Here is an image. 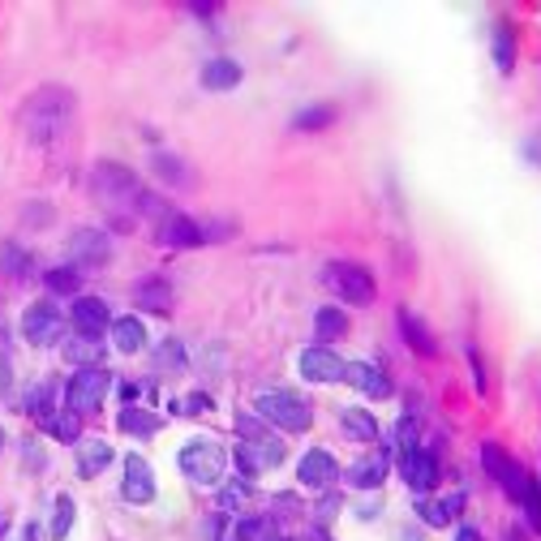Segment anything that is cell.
Wrapping results in <instances>:
<instances>
[{
    "label": "cell",
    "instance_id": "e0dca14e",
    "mask_svg": "<svg viewBox=\"0 0 541 541\" xmlns=\"http://www.w3.org/2000/svg\"><path fill=\"white\" fill-rule=\"evenodd\" d=\"M297 477H301V486L323 490V486H331V481L340 477V464H335V455H331V451H306V460H301Z\"/></svg>",
    "mask_w": 541,
    "mask_h": 541
},
{
    "label": "cell",
    "instance_id": "4fadbf2b",
    "mask_svg": "<svg viewBox=\"0 0 541 541\" xmlns=\"http://www.w3.org/2000/svg\"><path fill=\"white\" fill-rule=\"evenodd\" d=\"M121 494H125V503H133V507H146L151 499H155V472H151V464H146L142 455H129L125 460Z\"/></svg>",
    "mask_w": 541,
    "mask_h": 541
},
{
    "label": "cell",
    "instance_id": "9c48e42d",
    "mask_svg": "<svg viewBox=\"0 0 541 541\" xmlns=\"http://www.w3.org/2000/svg\"><path fill=\"white\" fill-rule=\"evenodd\" d=\"M73 267H108L112 262V236L104 228H78L69 236Z\"/></svg>",
    "mask_w": 541,
    "mask_h": 541
},
{
    "label": "cell",
    "instance_id": "d4e9b609",
    "mask_svg": "<svg viewBox=\"0 0 541 541\" xmlns=\"http://www.w3.org/2000/svg\"><path fill=\"white\" fill-rule=\"evenodd\" d=\"M65 361L82 365V370H90V365H104V344L73 331V340H65Z\"/></svg>",
    "mask_w": 541,
    "mask_h": 541
},
{
    "label": "cell",
    "instance_id": "1f68e13d",
    "mask_svg": "<svg viewBox=\"0 0 541 541\" xmlns=\"http://www.w3.org/2000/svg\"><path fill=\"white\" fill-rule=\"evenodd\" d=\"M494 65H499V73H511V65H516V39L507 26L494 31Z\"/></svg>",
    "mask_w": 541,
    "mask_h": 541
},
{
    "label": "cell",
    "instance_id": "7dc6e473",
    "mask_svg": "<svg viewBox=\"0 0 541 541\" xmlns=\"http://www.w3.org/2000/svg\"><path fill=\"white\" fill-rule=\"evenodd\" d=\"M0 533H5V516H0Z\"/></svg>",
    "mask_w": 541,
    "mask_h": 541
},
{
    "label": "cell",
    "instance_id": "ba28073f",
    "mask_svg": "<svg viewBox=\"0 0 541 541\" xmlns=\"http://www.w3.org/2000/svg\"><path fill=\"white\" fill-rule=\"evenodd\" d=\"M22 335L26 344H35V348H52L60 335H65V318H60V309L48 306V301H39L22 314Z\"/></svg>",
    "mask_w": 541,
    "mask_h": 541
},
{
    "label": "cell",
    "instance_id": "f6af8a7d",
    "mask_svg": "<svg viewBox=\"0 0 541 541\" xmlns=\"http://www.w3.org/2000/svg\"><path fill=\"white\" fill-rule=\"evenodd\" d=\"M267 541H292V537H267Z\"/></svg>",
    "mask_w": 541,
    "mask_h": 541
},
{
    "label": "cell",
    "instance_id": "3957f363",
    "mask_svg": "<svg viewBox=\"0 0 541 541\" xmlns=\"http://www.w3.org/2000/svg\"><path fill=\"white\" fill-rule=\"evenodd\" d=\"M224 469H228V451L219 447L215 438H194L180 447V472L198 486H219L224 481Z\"/></svg>",
    "mask_w": 541,
    "mask_h": 541
},
{
    "label": "cell",
    "instance_id": "f35d334b",
    "mask_svg": "<svg viewBox=\"0 0 541 541\" xmlns=\"http://www.w3.org/2000/svg\"><path fill=\"white\" fill-rule=\"evenodd\" d=\"M180 408H185V413H189V417H198V413H211V396H202V391H198V396H189V399H185V404H180Z\"/></svg>",
    "mask_w": 541,
    "mask_h": 541
},
{
    "label": "cell",
    "instance_id": "836d02e7",
    "mask_svg": "<svg viewBox=\"0 0 541 541\" xmlns=\"http://www.w3.org/2000/svg\"><path fill=\"white\" fill-rule=\"evenodd\" d=\"M69 528H73V499H69V494H56V503H52V537L65 541Z\"/></svg>",
    "mask_w": 541,
    "mask_h": 541
},
{
    "label": "cell",
    "instance_id": "8fae6325",
    "mask_svg": "<svg viewBox=\"0 0 541 541\" xmlns=\"http://www.w3.org/2000/svg\"><path fill=\"white\" fill-rule=\"evenodd\" d=\"M69 323L78 335H90V340H99L104 331H112V314H108V301H99V297H78L69 309Z\"/></svg>",
    "mask_w": 541,
    "mask_h": 541
},
{
    "label": "cell",
    "instance_id": "f1b7e54d",
    "mask_svg": "<svg viewBox=\"0 0 541 541\" xmlns=\"http://www.w3.org/2000/svg\"><path fill=\"white\" fill-rule=\"evenodd\" d=\"M43 284H48V292H52V297H78V289H82V275H78V267H52L48 275H43Z\"/></svg>",
    "mask_w": 541,
    "mask_h": 541
},
{
    "label": "cell",
    "instance_id": "ab89813d",
    "mask_svg": "<svg viewBox=\"0 0 541 541\" xmlns=\"http://www.w3.org/2000/svg\"><path fill=\"white\" fill-rule=\"evenodd\" d=\"M340 507V499H323V507H318V520H331V511Z\"/></svg>",
    "mask_w": 541,
    "mask_h": 541
},
{
    "label": "cell",
    "instance_id": "e575fe53",
    "mask_svg": "<svg viewBox=\"0 0 541 541\" xmlns=\"http://www.w3.org/2000/svg\"><path fill=\"white\" fill-rule=\"evenodd\" d=\"M48 430H52V438H60V443H82V421H78V413L52 417Z\"/></svg>",
    "mask_w": 541,
    "mask_h": 541
},
{
    "label": "cell",
    "instance_id": "5b68a950",
    "mask_svg": "<svg viewBox=\"0 0 541 541\" xmlns=\"http://www.w3.org/2000/svg\"><path fill=\"white\" fill-rule=\"evenodd\" d=\"M323 280L344 306H370V301H374V275L361 267V262H326Z\"/></svg>",
    "mask_w": 541,
    "mask_h": 541
},
{
    "label": "cell",
    "instance_id": "8992f818",
    "mask_svg": "<svg viewBox=\"0 0 541 541\" xmlns=\"http://www.w3.org/2000/svg\"><path fill=\"white\" fill-rule=\"evenodd\" d=\"M481 464H486V472L499 481V490H503L507 499L520 507H524V499L533 494V486H537V481H528V472H524L499 443H486V447H481Z\"/></svg>",
    "mask_w": 541,
    "mask_h": 541
},
{
    "label": "cell",
    "instance_id": "7bdbcfd3",
    "mask_svg": "<svg viewBox=\"0 0 541 541\" xmlns=\"http://www.w3.org/2000/svg\"><path fill=\"white\" fill-rule=\"evenodd\" d=\"M14 541H39V533H35V524H26V528H22V533H18V537H14Z\"/></svg>",
    "mask_w": 541,
    "mask_h": 541
},
{
    "label": "cell",
    "instance_id": "52a82bcc",
    "mask_svg": "<svg viewBox=\"0 0 541 541\" xmlns=\"http://www.w3.org/2000/svg\"><path fill=\"white\" fill-rule=\"evenodd\" d=\"M112 387V374L104 370V365H90V370H78L69 379V387H65V408L78 417L87 413H99V404H104V396H108Z\"/></svg>",
    "mask_w": 541,
    "mask_h": 541
},
{
    "label": "cell",
    "instance_id": "ac0fdd59",
    "mask_svg": "<svg viewBox=\"0 0 541 541\" xmlns=\"http://www.w3.org/2000/svg\"><path fill=\"white\" fill-rule=\"evenodd\" d=\"M133 301H138V309H146V314H168V309H172V284H168L163 275H146V280H138V289H133Z\"/></svg>",
    "mask_w": 541,
    "mask_h": 541
},
{
    "label": "cell",
    "instance_id": "4dcf8cb0",
    "mask_svg": "<svg viewBox=\"0 0 541 541\" xmlns=\"http://www.w3.org/2000/svg\"><path fill=\"white\" fill-rule=\"evenodd\" d=\"M331 121H335V108H331V104H314V108H306V112H297V116H292V129L314 133V129H326Z\"/></svg>",
    "mask_w": 541,
    "mask_h": 541
},
{
    "label": "cell",
    "instance_id": "9a60e30c",
    "mask_svg": "<svg viewBox=\"0 0 541 541\" xmlns=\"http://www.w3.org/2000/svg\"><path fill=\"white\" fill-rule=\"evenodd\" d=\"M344 382H353L361 396H370V399L391 396V379L382 374L374 361H348V365H344Z\"/></svg>",
    "mask_w": 541,
    "mask_h": 541
},
{
    "label": "cell",
    "instance_id": "484cf974",
    "mask_svg": "<svg viewBox=\"0 0 541 541\" xmlns=\"http://www.w3.org/2000/svg\"><path fill=\"white\" fill-rule=\"evenodd\" d=\"M116 426L125 434H133V438H151V434L163 426V417L160 413H146V408H138V404H129L125 413L116 417Z\"/></svg>",
    "mask_w": 541,
    "mask_h": 541
},
{
    "label": "cell",
    "instance_id": "7a4b0ae2",
    "mask_svg": "<svg viewBox=\"0 0 541 541\" xmlns=\"http://www.w3.org/2000/svg\"><path fill=\"white\" fill-rule=\"evenodd\" d=\"M90 194L104 202L112 215H121V211H138L142 185H138V177H133V168L112 163V160H99L95 168H90Z\"/></svg>",
    "mask_w": 541,
    "mask_h": 541
},
{
    "label": "cell",
    "instance_id": "30bf717a",
    "mask_svg": "<svg viewBox=\"0 0 541 541\" xmlns=\"http://www.w3.org/2000/svg\"><path fill=\"white\" fill-rule=\"evenodd\" d=\"M236 464H241V472H245V477H258V472L275 469V464H284V443H280L275 434L258 438V443H241V447H236Z\"/></svg>",
    "mask_w": 541,
    "mask_h": 541
},
{
    "label": "cell",
    "instance_id": "cb8c5ba5",
    "mask_svg": "<svg viewBox=\"0 0 541 541\" xmlns=\"http://www.w3.org/2000/svg\"><path fill=\"white\" fill-rule=\"evenodd\" d=\"M112 344L121 348V353H142L146 348V326L125 314V318H112Z\"/></svg>",
    "mask_w": 541,
    "mask_h": 541
},
{
    "label": "cell",
    "instance_id": "6da1fadb",
    "mask_svg": "<svg viewBox=\"0 0 541 541\" xmlns=\"http://www.w3.org/2000/svg\"><path fill=\"white\" fill-rule=\"evenodd\" d=\"M73 116H78V99L69 87H39L22 104V133L31 146H52L73 129Z\"/></svg>",
    "mask_w": 541,
    "mask_h": 541
},
{
    "label": "cell",
    "instance_id": "8d00e7d4",
    "mask_svg": "<svg viewBox=\"0 0 541 541\" xmlns=\"http://www.w3.org/2000/svg\"><path fill=\"white\" fill-rule=\"evenodd\" d=\"M250 503V486H224L219 490V511H241Z\"/></svg>",
    "mask_w": 541,
    "mask_h": 541
},
{
    "label": "cell",
    "instance_id": "4316f807",
    "mask_svg": "<svg viewBox=\"0 0 541 541\" xmlns=\"http://www.w3.org/2000/svg\"><path fill=\"white\" fill-rule=\"evenodd\" d=\"M340 426L348 430V438H357V443H374V438H379V421H374V413H365V408H344Z\"/></svg>",
    "mask_w": 541,
    "mask_h": 541
},
{
    "label": "cell",
    "instance_id": "f546056e",
    "mask_svg": "<svg viewBox=\"0 0 541 541\" xmlns=\"http://www.w3.org/2000/svg\"><path fill=\"white\" fill-rule=\"evenodd\" d=\"M155 172H160V180H168L172 189H189V168L177 160V155H155Z\"/></svg>",
    "mask_w": 541,
    "mask_h": 541
},
{
    "label": "cell",
    "instance_id": "2e32d148",
    "mask_svg": "<svg viewBox=\"0 0 541 541\" xmlns=\"http://www.w3.org/2000/svg\"><path fill=\"white\" fill-rule=\"evenodd\" d=\"M160 245H168V250H194V245H206V236H202V224L172 211L168 219H160Z\"/></svg>",
    "mask_w": 541,
    "mask_h": 541
},
{
    "label": "cell",
    "instance_id": "83f0119b",
    "mask_svg": "<svg viewBox=\"0 0 541 541\" xmlns=\"http://www.w3.org/2000/svg\"><path fill=\"white\" fill-rule=\"evenodd\" d=\"M314 335H318V340H340V335H348V314H344L340 306H323L314 314Z\"/></svg>",
    "mask_w": 541,
    "mask_h": 541
},
{
    "label": "cell",
    "instance_id": "d590c367",
    "mask_svg": "<svg viewBox=\"0 0 541 541\" xmlns=\"http://www.w3.org/2000/svg\"><path fill=\"white\" fill-rule=\"evenodd\" d=\"M0 270H9V275H26L31 270V258L22 250H14V245H5L0 250Z\"/></svg>",
    "mask_w": 541,
    "mask_h": 541
},
{
    "label": "cell",
    "instance_id": "277c9868",
    "mask_svg": "<svg viewBox=\"0 0 541 541\" xmlns=\"http://www.w3.org/2000/svg\"><path fill=\"white\" fill-rule=\"evenodd\" d=\"M258 417L267 426H280V430H289V434H301L314 426V408L297 391H262L258 396Z\"/></svg>",
    "mask_w": 541,
    "mask_h": 541
},
{
    "label": "cell",
    "instance_id": "7c38bea8",
    "mask_svg": "<svg viewBox=\"0 0 541 541\" xmlns=\"http://www.w3.org/2000/svg\"><path fill=\"white\" fill-rule=\"evenodd\" d=\"M344 365H348V361H340V353H331L326 344H314V348L301 353V374H306L309 382H340Z\"/></svg>",
    "mask_w": 541,
    "mask_h": 541
},
{
    "label": "cell",
    "instance_id": "44dd1931",
    "mask_svg": "<svg viewBox=\"0 0 541 541\" xmlns=\"http://www.w3.org/2000/svg\"><path fill=\"white\" fill-rule=\"evenodd\" d=\"M112 464V447L104 438H82L78 443V472L82 477H99Z\"/></svg>",
    "mask_w": 541,
    "mask_h": 541
},
{
    "label": "cell",
    "instance_id": "bcb514c9",
    "mask_svg": "<svg viewBox=\"0 0 541 541\" xmlns=\"http://www.w3.org/2000/svg\"><path fill=\"white\" fill-rule=\"evenodd\" d=\"M0 447H5V430H0Z\"/></svg>",
    "mask_w": 541,
    "mask_h": 541
},
{
    "label": "cell",
    "instance_id": "603a6c76",
    "mask_svg": "<svg viewBox=\"0 0 541 541\" xmlns=\"http://www.w3.org/2000/svg\"><path fill=\"white\" fill-rule=\"evenodd\" d=\"M382 477H387V455H382V451L365 455V460H357V464L348 469V481H353L357 490H379Z\"/></svg>",
    "mask_w": 541,
    "mask_h": 541
},
{
    "label": "cell",
    "instance_id": "ffe728a7",
    "mask_svg": "<svg viewBox=\"0 0 541 541\" xmlns=\"http://www.w3.org/2000/svg\"><path fill=\"white\" fill-rule=\"evenodd\" d=\"M241 78H245V69L236 60H228V56H215V60L202 65V87L206 90H233L241 87Z\"/></svg>",
    "mask_w": 541,
    "mask_h": 541
},
{
    "label": "cell",
    "instance_id": "7402d4cb",
    "mask_svg": "<svg viewBox=\"0 0 541 541\" xmlns=\"http://www.w3.org/2000/svg\"><path fill=\"white\" fill-rule=\"evenodd\" d=\"M460 507H464L460 494H451V499H421V503H417V516L430 524V528H447V524L460 516Z\"/></svg>",
    "mask_w": 541,
    "mask_h": 541
},
{
    "label": "cell",
    "instance_id": "60d3db41",
    "mask_svg": "<svg viewBox=\"0 0 541 541\" xmlns=\"http://www.w3.org/2000/svg\"><path fill=\"white\" fill-rule=\"evenodd\" d=\"M455 541H486V537H481V533H477V528H469V524H464V528H460V533H455Z\"/></svg>",
    "mask_w": 541,
    "mask_h": 541
},
{
    "label": "cell",
    "instance_id": "5bb4252c",
    "mask_svg": "<svg viewBox=\"0 0 541 541\" xmlns=\"http://www.w3.org/2000/svg\"><path fill=\"white\" fill-rule=\"evenodd\" d=\"M399 477L408 481V490H417V494H430L434 481H438V464H434L430 451H404L399 455Z\"/></svg>",
    "mask_w": 541,
    "mask_h": 541
},
{
    "label": "cell",
    "instance_id": "d6a6232c",
    "mask_svg": "<svg viewBox=\"0 0 541 541\" xmlns=\"http://www.w3.org/2000/svg\"><path fill=\"white\" fill-rule=\"evenodd\" d=\"M155 370H168V374H180L185 370V348L177 340H163L155 348Z\"/></svg>",
    "mask_w": 541,
    "mask_h": 541
},
{
    "label": "cell",
    "instance_id": "ee69618b",
    "mask_svg": "<svg viewBox=\"0 0 541 541\" xmlns=\"http://www.w3.org/2000/svg\"><path fill=\"white\" fill-rule=\"evenodd\" d=\"M507 541H528V537H524L520 528H507Z\"/></svg>",
    "mask_w": 541,
    "mask_h": 541
},
{
    "label": "cell",
    "instance_id": "d6986e66",
    "mask_svg": "<svg viewBox=\"0 0 541 541\" xmlns=\"http://www.w3.org/2000/svg\"><path fill=\"white\" fill-rule=\"evenodd\" d=\"M396 318H399V335L408 340V348H413L417 357H438V340H434V335H430V326L421 323V318H417L413 309L404 306V309L396 314Z\"/></svg>",
    "mask_w": 541,
    "mask_h": 541
},
{
    "label": "cell",
    "instance_id": "74e56055",
    "mask_svg": "<svg viewBox=\"0 0 541 541\" xmlns=\"http://www.w3.org/2000/svg\"><path fill=\"white\" fill-rule=\"evenodd\" d=\"M396 438H399V451H417V421L413 417H399Z\"/></svg>",
    "mask_w": 541,
    "mask_h": 541
},
{
    "label": "cell",
    "instance_id": "b9f144b4",
    "mask_svg": "<svg viewBox=\"0 0 541 541\" xmlns=\"http://www.w3.org/2000/svg\"><path fill=\"white\" fill-rule=\"evenodd\" d=\"M138 391H142V387H138V382H125V387H121V396H125L129 404H133V399H138Z\"/></svg>",
    "mask_w": 541,
    "mask_h": 541
}]
</instances>
